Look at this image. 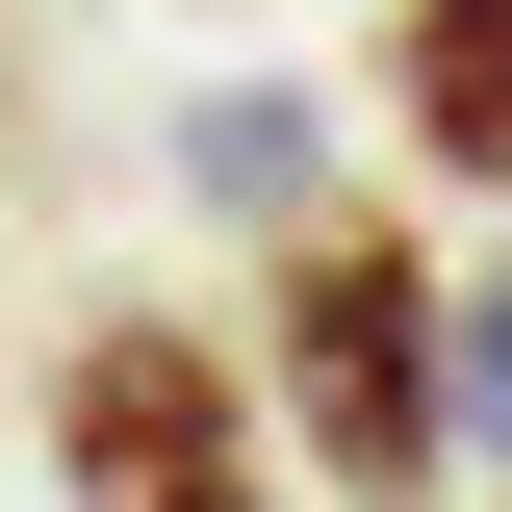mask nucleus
<instances>
[{"mask_svg":"<svg viewBox=\"0 0 512 512\" xmlns=\"http://www.w3.org/2000/svg\"><path fill=\"white\" fill-rule=\"evenodd\" d=\"M256 333H282V461L333 512H410L461 461V282L410 256V205H282L256 231Z\"/></svg>","mask_w":512,"mask_h":512,"instance_id":"obj_1","label":"nucleus"},{"mask_svg":"<svg viewBox=\"0 0 512 512\" xmlns=\"http://www.w3.org/2000/svg\"><path fill=\"white\" fill-rule=\"evenodd\" d=\"M52 512H282L256 384L205 359V308H77L52 333Z\"/></svg>","mask_w":512,"mask_h":512,"instance_id":"obj_2","label":"nucleus"},{"mask_svg":"<svg viewBox=\"0 0 512 512\" xmlns=\"http://www.w3.org/2000/svg\"><path fill=\"white\" fill-rule=\"evenodd\" d=\"M384 154L410 180H461V205H512V0H384Z\"/></svg>","mask_w":512,"mask_h":512,"instance_id":"obj_3","label":"nucleus"},{"mask_svg":"<svg viewBox=\"0 0 512 512\" xmlns=\"http://www.w3.org/2000/svg\"><path fill=\"white\" fill-rule=\"evenodd\" d=\"M461 436L512 461V256H487V282H461Z\"/></svg>","mask_w":512,"mask_h":512,"instance_id":"obj_4","label":"nucleus"}]
</instances>
